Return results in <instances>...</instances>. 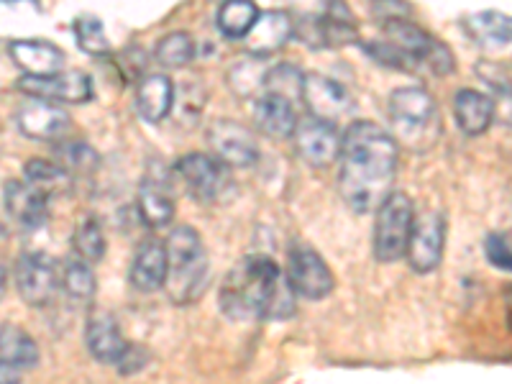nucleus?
Returning <instances> with one entry per match:
<instances>
[{
    "label": "nucleus",
    "mask_w": 512,
    "mask_h": 384,
    "mask_svg": "<svg viewBox=\"0 0 512 384\" xmlns=\"http://www.w3.org/2000/svg\"><path fill=\"white\" fill-rule=\"evenodd\" d=\"M338 192L354 213H372L392 192L400 149L384 128L372 121H354L341 136Z\"/></svg>",
    "instance_id": "nucleus-1"
},
{
    "label": "nucleus",
    "mask_w": 512,
    "mask_h": 384,
    "mask_svg": "<svg viewBox=\"0 0 512 384\" xmlns=\"http://www.w3.org/2000/svg\"><path fill=\"white\" fill-rule=\"evenodd\" d=\"M295 292L282 269L264 254L244 256L221 285V310L231 320H287L295 315Z\"/></svg>",
    "instance_id": "nucleus-2"
},
{
    "label": "nucleus",
    "mask_w": 512,
    "mask_h": 384,
    "mask_svg": "<svg viewBox=\"0 0 512 384\" xmlns=\"http://www.w3.org/2000/svg\"><path fill=\"white\" fill-rule=\"evenodd\" d=\"M167 277L164 287L169 292V300L177 305L192 303L208 287L210 262L200 233L190 226H177L169 233L167 244Z\"/></svg>",
    "instance_id": "nucleus-3"
},
{
    "label": "nucleus",
    "mask_w": 512,
    "mask_h": 384,
    "mask_svg": "<svg viewBox=\"0 0 512 384\" xmlns=\"http://www.w3.org/2000/svg\"><path fill=\"white\" fill-rule=\"evenodd\" d=\"M390 118L397 139L415 152L431 149L443 131L436 100L418 85L397 88L390 95Z\"/></svg>",
    "instance_id": "nucleus-4"
},
{
    "label": "nucleus",
    "mask_w": 512,
    "mask_h": 384,
    "mask_svg": "<svg viewBox=\"0 0 512 384\" xmlns=\"http://www.w3.org/2000/svg\"><path fill=\"white\" fill-rule=\"evenodd\" d=\"M413 221V200L405 192H390L377 205V221H374V256H377V262L392 264L405 256Z\"/></svg>",
    "instance_id": "nucleus-5"
},
{
    "label": "nucleus",
    "mask_w": 512,
    "mask_h": 384,
    "mask_svg": "<svg viewBox=\"0 0 512 384\" xmlns=\"http://www.w3.org/2000/svg\"><path fill=\"white\" fill-rule=\"evenodd\" d=\"M287 282L292 292L305 300H323L333 292V272L326 259L305 244H295L287 254Z\"/></svg>",
    "instance_id": "nucleus-6"
},
{
    "label": "nucleus",
    "mask_w": 512,
    "mask_h": 384,
    "mask_svg": "<svg viewBox=\"0 0 512 384\" xmlns=\"http://www.w3.org/2000/svg\"><path fill=\"white\" fill-rule=\"evenodd\" d=\"M13 277H16L18 295L31 308L49 305L59 290L57 264L44 251H24L18 256Z\"/></svg>",
    "instance_id": "nucleus-7"
},
{
    "label": "nucleus",
    "mask_w": 512,
    "mask_h": 384,
    "mask_svg": "<svg viewBox=\"0 0 512 384\" xmlns=\"http://www.w3.org/2000/svg\"><path fill=\"white\" fill-rule=\"evenodd\" d=\"M175 175L185 185L192 198H198L200 203H213L226 192L228 187V169L218 157H208V154H185L180 162L175 164Z\"/></svg>",
    "instance_id": "nucleus-8"
},
{
    "label": "nucleus",
    "mask_w": 512,
    "mask_h": 384,
    "mask_svg": "<svg viewBox=\"0 0 512 384\" xmlns=\"http://www.w3.org/2000/svg\"><path fill=\"white\" fill-rule=\"evenodd\" d=\"M443 246H446V218L438 210L423 213L415 218L410 228V239L405 256H408L410 267L420 274H428L441 264Z\"/></svg>",
    "instance_id": "nucleus-9"
},
{
    "label": "nucleus",
    "mask_w": 512,
    "mask_h": 384,
    "mask_svg": "<svg viewBox=\"0 0 512 384\" xmlns=\"http://www.w3.org/2000/svg\"><path fill=\"white\" fill-rule=\"evenodd\" d=\"M18 90L31 98H44L52 103H88L93 100V80L85 72H54V75H24L18 80Z\"/></svg>",
    "instance_id": "nucleus-10"
},
{
    "label": "nucleus",
    "mask_w": 512,
    "mask_h": 384,
    "mask_svg": "<svg viewBox=\"0 0 512 384\" xmlns=\"http://www.w3.org/2000/svg\"><path fill=\"white\" fill-rule=\"evenodd\" d=\"M295 149L303 162L315 169L331 167L338 159L341 149V134L333 121H320V118H308V121L295 126Z\"/></svg>",
    "instance_id": "nucleus-11"
},
{
    "label": "nucleus",
    "mask_w": 512,
    "mask_h": 384,
    "mask_svg": "<svg viewBox=\"0 0 512 384\" xmlns=\"http://www.w3.org/2000/svg\"><path fill=\"white\" fill-rule=\"evenodd\" d=\"M210 146L223 164L236 169L251 167L259 159V141L251 128L239 121H216L208 134Z\"/></svg>",
    "instance_id": "nucleus-12"
},
{
    "label": "nucleus",
    "mask_w": 512,
    "mask_h": 384,
    "mask_svg": "<svg viewBox=\"0 0 512 384\" xmlns=\"http://www.w3.org/2000/svg\"><path fill=\"white\" fill-rule=\"evenodd\" d=\"M16 123L21 134L34 141H59L72 128L67 111L44 98L26 100L16 111Z\"/></svg>",
    "instance_id": "nucleus-13"
},
{
    "label": "nucleus",
    "mask_w": 512,
    "mask_h": 384,
    "mask_svg": "<svg viewBox=\"0 0 512 384\" xmlns=\"http://www.w3.org/2000/svg\"><path fill=\"white\" fill-rule=\"evenodd\" d=\"M300 98L305 100L313 118H320V121H336V118L346 116L351 111V105H354L349 90L341 82L331 80L326 75H318V72L303 75V93H300Z\"/></svg>",
    "instance_id": "nucleus-14"
},
{
    "label": "nucleus",
    "mask_w": 512,
    "mask_h": 384,
    "mask_svg": "<svg viewBox=\"0 0 512 384\" xmlns=\"http://www.w3.org/2000/svg\"><path fill=\"white\" fill-rule=\"evenodd\" d=\"M292 36V16L282 11L259 13L256 24L251 26L246 39V49L251 57H269V54L280 52Z\"/></svg>",
    "instance_id": "nucleus-15"
},
{
    "label": "nucleus",
    "mask_w": 512,
    "mask_h": 384,
    "mask_svg": "<svg viewBox=\"0 0 512 384\" xmlns=\"http://www.w3.org/2000/svg\"><path fill=\"white\" fill-rule=\"evenodd\" d=\"M8 52H11V59L26 75H54V72L64 67V52L52 41L16 39L11 41Z\"/></svg>",
    "instance_id": "nucleus-16"
},
{
    "label": "nucleus",
    "mask_w": 512,
    "mask_h": 384,
    "mask_svg": "<svg viewBox=\"0 0 512 384\" xmlns=\"http://www.w3.org/2000/svg\"><path fill=\"white\" fill-rule=\"evenodd\" d=\"M6 210L24 228H39L47 223L49 216L47 195L29 182L13 180L6 185Z\"/></svg>",
    "instance_id": "nucleus-17"
},
{
    "label": "nucleus",
    "mask_w": 512,
    "mask_h": 384,
    "mask_svg": "<svg viewBox=\"0 0 512 384\" xmlns=\"http://www.w3.org/2000/svg\"><path fill=\"white\" fill-rule=\"evenodd\" d=\"M254 121L256 128L269 139H290L297 126L295 105L290 100L280 98V95L262 93L256 98Z\"/></svg>",
    "instance_id": "nucleus-18"
},
{
    "label": "nucleus",
    "mask_w": 512,
    "mask_h": 384,
    "mask_svg": "<svg viewBox=\"0 0 512 384\" xmlns=\"http://www.w3.org/2000/svg\"><path fill=\"white\" fill-rule=\"evenodd\" d=\"M85 341H88V351L100 364H118V359H121L128 346L111 313L90 315L88 328H85Z\"/></svg>",
    "instance_id": "nucleus-19"
},
{
    "label": "nucleus",
    "mask_w": 512,
    "mask_h": 384,
    "mask_svg": "<svg viewBox=\"0 0 512 384\" xmlns=\"http://www.w3.org/2000/svg\"><path fill=\"white\" fill-rule=\"evenodd\" d=\"M175 108V85L167 75H144L136 88V111L146 123H159Z\"/></svg>",
    "instance_id": "nucleus-20"
},
{
    "label": "nucleus",
    "mask_w": 512,
    "mask_h": 384,
    "mask_svg": "<svg viewBox=\"0 0 512 384\" xmlns=\"http://www.w3.org/2000/svg\"><path fill=\"white\" fill-rule=\"evenodd\" d=\"M167 277V251L159 241H144L136 249L128 280L139 292H157Z\"/></svg>",
    "instance_id": "nucleus-21"
},
{
    "label": "nucleus",
    "mask_w": 512,
    "mask_h": 384,
    "mask_svg": "<svg viewBox=\"0 0 512 384\" xmlns=\"http://www.w3.org/2000/svg\"><path fill=\"white\" fill-rule=\"evenodd\" d=\"M454 113L466 136H482L495 121V103L479 90H459L454 98Z\"/></svg>",
    "instance_id": "nucleus-22"
},
{
    "label": "nucleus",
    "mask_w": 512,
    "mask_h": 384,
    "mask_svg": "<svg viewBox=\"0 0 512 384\" xmlns=\"http://www.w3.org/2000/svg\"><path fill=\"white\" fill-rule=\"evenodd\" d=\"M139 216L149 228H162L175 218L172 192L159 177H146L139 190Z\"/></svg>",
    "instance_id": "nucleus-23"
},
{
    "label": "nucleus",
    "mask_w": 512,
    "mask_h": 384,
    "mask_svg": "<svg viewBox=\"0 0 512 384\" xmlns=\"http://www.w3.org/2000/svg\"><path fill=\"white\" fill-rule=\"evenodd\" d=\"M39 346L24 328L0 323V359L18 369H31L39 364Z\"/></svg>",
    "instance_id": "nucleus-24"
},
{
    "label": "nucleus",
    "mask_w": 512,
    "mask_h": 384,
    "mask_svg": "<svg viewBox=\"0 0 512 384\" xmlns=\"http://www.w3.org/2000/svg\"><path fill=\"white\" fill-rule=\"evenodd\" d=\"M24 175L29 185L41 190L44 195H67L72 190V172L64 169L59 162L49 159H31L24 167Z\"/></svg>",
    "instance_id": "nucleus-25"
},
{
    "label": "nucleus",
    "mask_w": 512,
    "mask_h": 384,
    "mask_svg": "<svg viewBox=\"0 0 512 384\" xmlns=\"http://www.w3.org/2000/svg\"><path fill=\"white\" fill-rule=\"evenodd\" d=\"M466 31L487 47L510 44V18L500 11H479L464 18Z\"/></svg>",
    "instance_id": "nucleus-26"
},
{
    "label": "nucleus",
    "mask_w": 512,
    "mask_h": 384,
    "mask_svg": "<svg viewBox=\"0 0 512 384\" xmlns=\"http://www.w3.org/2000/svg\"><path fill=\"white\" fill-rule=\"evenodd\" d=\"M259 13L262 11L256 8L254 0H226L216 18L218 31L226 39H244L251 26L256 24Z\"/></svg>",
    "instance_id": "nucleus-27"
},
{
    "label": "nucleus",
    "mask_w": 512,
    "mask_h": 384,
    "mask_svg": "<svg viewBox=\"0 0 512 384\" xmlns=\"http://www.w3.org/2000/svg\"><path fill=\"white\" fill-rule=\"evenodd\" d=\"M198 49H195V41L190 39V34L185 31H175V34H167L164 39H159L157 49H154V59H157L162 67L167 70H180L195 59Z\"/></svg>",
    "instance_id": "nucleus-28"
},
{
    "label": "nucleus",
    "mask_w": 512,
    "mask_h": 384,
    "mask_svg": "<svg viewBox=\"0 0 512 384\" xmlns=\"http://www.w3.org/2000/svg\"><path fill=\"white\" fill-rule=\"evenodd\" d=\"M262 90L295 103L300 98V93H303V72L297 70L295 64H277V67L264 72Z\"/></svg>",
    "instance_id": "nucleus-29"
},
{
    "label": "nucleus",
    "mask_w": 512,
    "mask_h": 384,
    "mask_svg": "<svg viewBox=\"0 0 512 384\" xmlns=\"http://www.w3.org/2000/svg\"><path fill=\"white\" fill-rule=\"evenodd\" d=\"M75 39H77V47H80L85 54H90V57H105V54H111V41H108V36H105L100 18L95 16L77 18Z\"/></svg>",
    "instance_id": "nucleus-30"
},
{
    "label": "nucleus",
    "mask_w": 512,
    "mask_h": 384,
    "mask_svg": "<svg viewBox=\"0 0 512 384\" xmlns=\"http://www.w3.org/2000/svg\"><path fill=\"white\" fill-rule=\"evenodd\" d=\"M64 290L77 303H90L95 295V274L85 259H75L64 267Z\"/></svg>",
    "instance_id": "nucleus-31"
},
{
    "label": "nucleus",
    "mask_w": 512,
    "mask_h": 384,
    "mask_svg": "<svg viewBox=\"0 0 512 384\" xmlns=\"http://www.w3.org/2000/svg\"><path fill=\"white\" fill-rule=\"evenodd\" d=\"M75 251L80 254V259H85L88 264L100 262L105 256V236L103 228L95 218L85 216L80 221L75 231Z\"/></svg>",
    "instance_id": "nucleus-32"
},
{
    "label": "nucleus",
    "mask_w": 512,
    "mask_h": 384,
    "mask_svg": "<svg viewBox=\"0 0 512 384\" xmlns=\"http://www.w3.org/2000/svg\"><path fill=\"white\" fill-rule=\"evenodd\" d=\"M57 162L70 172H90L98 164V152L85 141H64L54 149Z\"/></svg>",
    "instance_id": "nucleus-33"
},
{
    "label": "nucleus",
    "mask_w": 512,
    "mask_h": 384,
    "mask_svg": "<svg viewBox=\"0 0 512 384\" xmlns=\"http://www.w3.org/2000/svg\"><path fill=\"white\" fill-rule=\"evenodd\" d=\"M367 54L374 59V62L384 64V67H392V70H415V62L402 52L400 47H395L392 41H374V44H367Z\"/></svg>",
    "instance_id": "nucleus-34"
},
{
    "label": "nucleus",
    "mask_w": 512,
    "mask_h": 384,
    "mask_svg": "<svg viewBox=\"0 0 512 384\" xmlns=\"http://www.w3.org/2000/svg\"><path fill=\"white\" fill-rule=\"evenodd\" d=\"M484 254H487L492 267L502 269V272H510V239H507L505 233H489L487 239H484Z\"/></svg>",
    "instance_id": "nucleus-35"
},
{
    "label": "nucleus",
    "mask_w": 512,
    "mask_h": 384,
    "mask_svg": "<svg viewBox=\"0 0 512 384\" xmlns=\"http://www.w3.org/2000/svg\"><path fill=\"white\" fill-rule=\"evenodd\" d=\"M372 13L377 21L387 24V21H397V18H410L413 6L408 0H372Z\"/></svg>",
    "instance_id": "nucleus-36"
},
{
    "label": "nucleus",
    "mask_w": 512,
    "mask_h": 384,
    "mask_svg": "<svg viewBox=\"0 0 512 384\" xmlns=\"http://www.w3.org/2000/svg\"><path fill=\"white\" fill-rule=\"evenodd\" d=\"M146 361H149V356H146L139 346H126V351H123V356L118 359L116 367H121L123 374H134L144 367Z\"/></svg>",
    "instance_id": "nucleus-37"
},
{
    "label": "nucleus",
    "mask_w": 512,
    "mask_h": 384,
    "mask_svg": "<svg viewBox=\"0 0 512 384\" xmlns=\"http://www.w3.org/2000/svg\"><path fill=\"white\" fill-rule=\"evenodd\" d=\"M8 382H21V369L0 359V384H8Z\"/></svg>",
    "instance_id": "nucleus-38"
},
{
    "label": "nucleus",
    "mask_w": 512,
    "mask_h": 384,
    "mask_svg": "<svg viewBox=\"0 0 512 384\" xmlns=\"http://www.w3.org/2000/svg\"><path fill=\"white\" fill-rule=\"evenodd\" d=\"M6 290H8V269L3 267V262H0V300L6 297Z\"/></svg>",
    "instance_id": "nucleus-39"
},
{
    "label": "nucleus",
    "mask_w": 512,
    "mask_h": 384,
    "mask_svg": "<svg viewBox=\"0 0 512 384\" xmlns=\"http://www.w3.org/2000/svg\"><path fill=\"white\" fill-rule=\"evenodd\" d=\"M0 3H16V0H0ZM26 3H34V0H26Z\"/></svg>",
    "instance_id": "nucleus-40"
}]
</instances>
